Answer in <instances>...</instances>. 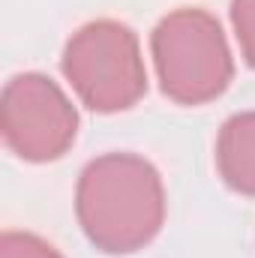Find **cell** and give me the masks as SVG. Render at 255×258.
Here are the masks:
<instances>
[{
    "label": "cell",
    "mask_w": 255,
    "mask_h": 258,
    "mask_svg": "<svg viewBox=\"0 0 255 258\" xmlns=\"http://www.w3.org/2000/svg\"><path fill=\"white\" fill-rule=\"evenodd\" d=\"M75 213L96 249L108 255L138 252L165 222L162 177L138 153H102L78 177Z\"/></svg>",
    "instance_id": "cell-1"
},
{
    "label": "cell",
    "mask_w": 255,
    "mask_h": 258,
    "mask_svg": "<svg viewBox=\"0 0 255 258\" xmlns=\"http://www.w3.org/2000/svg\"><path fill=\"white\" fill-rule=\"evenodd\" d=\"M150 54L162 93L177 105H204L222 96L234 75L222 24L198 6H180L153 27Z\"/></svg>",
    "instance_id": "cell-2"
},
{
    "label": "cell",
    "mask_w": 255,
    "mask_h": 258,
    "mask_svg": "<svg viewBox=\"0 0 255 258\" xmlns=\"http://www.w3.org/2000/svg\"><path fill=\"white\" fill-rule=\"evenodd\" d=\"M60 69L75 96L99 114L126 111L147 93L138 36L111 18L78 27L66 42Z\"/></svg>",
    "instance_id": "cell-3"
},
{
    "label": "cell",
    "mask_w": 255,
    "mask_h": 258,
    "mask_svg": "<svg viewBox=\"0 0 255 258\" xmlns=\"http://www.w3.org/2000/svg\"><path fill=\"white\" fill-rule=\"evenodd\" d=\"M0 129L6 147L24 162H54L75 144L78 111L57 81L21 72L3 87Z\"/></svg>",
    "instance_id": "cell-4"
},
{
    "label": "cell",
    "mask_w": 255,
    "mask_h": 258,
    "mask_svg": "<svg viewBox=\"0 0 255 258\" xmlns=\"http://www.w3.org/2000/svg\"><path fill=\"white\" fill-rule=\"evenodd\" d=\"M219 177L240 195L255 198V111L228 117L216 138Z\"/></svg>",
    "instance_id": "cell-5"
},
{
    "label": "cell",
    "mask_w": 255,
    "mask_h": 258,
    "mask_svg": "<svg viewBox=\"0 0 255 258\" xmlns=\"http://www.w3.org/2000/svg\"><path fill=\"white\" fill-rule=\"evenodd\" d=\"M0 258H63L48 240L30 231H6L0 237Z\"/></svg>",
    "instance_id": "cell-6"
},
{
    "label": "cell",
    "mask_w": 255,
    "mask_h": 258,
    "mask_svg": "<svg viewBox=\"0 0 255 258\" xmlns=\"http://www.w3.org/2000/svg\"><path fill=\"white\" fill-rule=\"evenodd\" d=\"M231 24L243 60L255 69V0H231Z\"/></svg>",
    "instance_id": "cell-7"
}]
</instances>
